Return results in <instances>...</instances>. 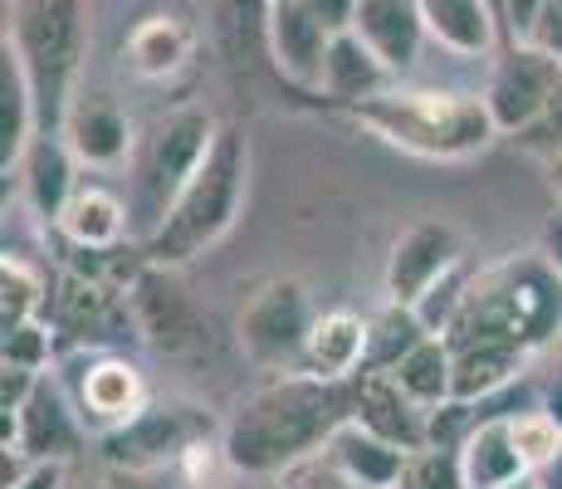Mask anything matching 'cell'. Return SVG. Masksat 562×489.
Wrapping results in <instances>:
<instances>
[{
	"instance_id": "obj_1",
	"label": "cell",
	"mask_w": 562,
	"mask_h": 489,
	"mask_svg": "<svg viewBox=\"0 0 562 489\" xmlns=\"http://www.w3.org/2000/svg\"><path fill=\"white\" fill-rule=\"evenodd\" d=\"M352 421V382L313 373H274L245 391L221 431V460L250 480H284Z\"/></svg>"
},
{
	"instance_id": "obj_2",
	"label": "cell",
	"mask_w": 562,
	"mask_h": 489,
	"mask_svg": "<svg viewBox=\"0 0 562 489\" xmlns=\"http://www.w3.org/2000/svg\"><path fill=\"white\" fill-rule=\"evenodd\" d=\"M553 338H562V275L538 249L480 269L464 293V309L446 329L450 347L514 343L528 353H543Z\"/></svg>"
},
{
	"instance_id": "obj_3",
	"label": "cell",
	"mask_w": 562,
	"mask_h": 489,
	"mask_svg": "<svg viewBox=\"0 0 562 489\" xmlns=\"http://www.w3.org/2000/svg\"><path fill=\"white\" fill-rule=\"evenodd\" d=\"M358 127L382 137L386 147L411 152L426 162H464L480 157L499 137L484 93H456V89H386L382 98H367L358 108H342Z\"/></svg>"
},
{
	"instance_id": "obj_4",
	"label": "cell",
	"mask_w": 562,
	"mask_h": 489,
	"mask_svg": "<svg viewBox=\"0 0 562 489\" xmlns=\"http://www.w3.org/2000/svg\"><path fill=\"white\" fill-rule=\"evenodd\" d=\"M245 191H250V143H245L240 127H221L196 177L171 201L167 221L143 241L147 265L181 269L191 259H201L211 245H221L225 231L240 221Z\"/></svg>"
},
{
	"instance_id": "obj_5",
	"label": "cell",
	"mask_w": 562,
	"mask_h": 489,
	"mask_svg": "<svg viewBox=\"0 0 562 489\" xmlns=\"http://www.w3.org/2000/svg\"><path fill=\"white\" fill-rule=\"evenodd\" d=\"M5 40L15 45L30 84H35L40 133H59L64 108L79 93L83 49H89L83 0H15L5 20Z\"/></svg>"
},
{
	"instance_id": "obj_6",
	"label": "cell",
	"mask_w": 562,
	"mask_h": 489,
	"mask_svg": "<svg viewBox=\"0 0 562 489\" xmlns=\"http://www.w3.org/2000/svg\"><path fill=\"white\" fill-rule=\"evenodd\" d=\"M221 137V123H215L205 108L187 103L171 108L167 118H157L153 133L137 143L133 152V191H127V211H133V241L143 245L147 235L167 221L171 201L181 196L196 167L205 162L211 143Z\"/></svg>"
},
{
	"instance_id": "obj_7",
	"label": "cell",
	"mask_w": 562,
	"mask_h": 489,
	"mask_svg": "<svg viewBox=\"0 0 562 489\" xmlns=\"http://www.w3.org/2000/svg\"><path fill=\"white\" fill-rule=\"evenodd\" d=\"M221 421L211 416V407L187 397H153L127 426H117L113 436L99 441V455L108 470L127 475H167L177 465H191L201 451L221 445Z\"/></svg>"
},
{
	"instance_id": "obj_8",
	"label": "cell",
	"mask_w": 562,
	"mask_h": 489,
	"mask_svg": "<svg viewBox=\"0 0 562 489\" xmlns=\"http://www.w3.org/2000/svg\"><path fill=\"white\" fill-rule=\"evenodd\" d=\"M313 293L294 275H269L235 309V343L265 373H304V347L313 333Z\"/></svg>"
},
{
	"instance_id": "obj_9",
	"label": "cell",
	"mask_w": 562,
	"mask_h": 489,
	"mask_svg": "<svg viewBox=\"0 0 562 489\" xmlns=\"http://www.w3.org/2000/svg\"><path fill=\"white\" fill-rule=\"evenodd\" d=\"M64 391H69L74 411H79L83 431L93 441L113 436L117 426L137 416L153 401L143 367L117 347H89V353H64Z\"/></svg>"
},
{
	"instance_id": "obj_10",
	"label": "cell",
	"mask_w": 562,
	"mask_h": 489,
	"mask_svg": "<svg viewBox=\"0 0 562 489\" xmlns=\"http://www.w3.org/2000/svg\"><path fill=\"white\" fill-rule=\"evenodd\" d=\"M133 303V323L137 338L153 347L167 363H196L215 347V323L211 313L191 299V289L177 279V269H157L147 265L143 279L127 293Z\"/></svg>"
},
{
	"instance_id": "obj_11",
	"label": "cell",
	"mask_w": 562,
	"mask_h": 489,
	"mask_svg": "<svg viewBox=\"0 0 562 489\" xmlns=\"http://www.w3.org/2000/svg\"><path fill=\"white\" fill-rule=\"evenodd\" d=\"M49 329H54V338H59V353H89V347H117L123 338H137L127 293L108 289L69 265L54 269Z\"/></svg>"
},
{
	"instance_id": "obj_12",
	"label": "cell",
	"mask_w": 562,
	"mask_h": 489,
	"mask_svg": "<svg viewBox=\"0 0 562 489\" xmlns=\"http://www.w3.org/2000/svg\"><path fill=\"white\" fill-rule=\"evenodd\" d=\"M562 79V59L543 45H509L494 59L490 84H484V108H490L499 137H518L538 123Z\"/></svg>"
},
{
	"instance_id": "obj_13",
	"label": "cell",
	"mask_w": 562,
	"mask_h": 489,
	"mask_svg": "<svg viewBox=\"0 0 562 489\" xmlns=\"http://www.w3.org/2000/svg\"><path fill=\"white\" fill-rule=\"evenodd\" d=\"M460 265H464V231L456 221L430 215V221L406 225V231L392 241V249H386L382 289H386L392 303L416 309V303L426 299L446 275H456Z\"/></svg>"
},
{
	"instance_id": "obj_14",
	"label": "cell",
	"mask_w": 562,
	"mask_h": 489,
	"mask_svg": "<svg viewBox=\"0 0 562 489\" xmlns=\"http://www.w3.org/2000/svg\"><path fill=\"white\" fill-rule=\"evenodd\" d=\"M59 137L74 147V157H79L83 167H123V162L137 152L133 118H127V108L103 89H79L69 98Z\"/></svg>"
},
{
	"instance_id": "obj_15",
	"label": "cell",
	"mask_w": 562,
	"mask_h": 489,
	"mask_svg": "<svg viewBox=\"0 0 562 489\" xmlns=\"http://www.w3.org/2000/svg\"><path fill=\"white\" fill-rule=\"evenodd\" d=\"M333 45V25L318 15L313 0H274L269 10V54H274V74L299 89H318L323 59Z\"/></svg>"
},
{
	"instance_id": "obj_16",
	"label": "cell",
	"mask_w": 562,
	"mask_h": 489,
	"mask_svg": "<svg viewBox=\"0 0 562 489\" xmlns=\"http://www.w3.org/2000/svg\"><path fill=\"white\" fill-rule=\"evenodd\" d=\"M352 421L372 436L402 445V451H426L430 445V411L406 397V387L392 373H358L352 377Z\"/></svg>"
},
{
	"instance_id": "obj_17",
	"label": "cell",
	"mask_w": 562,
	"mask_h": 489,
	"mask_svg": "<svg viewBox=\"0 0 562 489\" xmlns=\"http://www.w3.org/2000/svg\"><path fill=\"white\" fill-rule=\"evenodd\" d=\"M10 416L20 426V436H15L20 460H74L83 451V441H89V431H83L79 411H74L59 377H45L35 397L20 411H10Z\"/></svg>"
},
{
	"instance_id": "obj_18",
	"label": "cell",
	"mask_w": 562,
	"mask_h": 489,
	"mask_svg": "<svg viewBox=\"0 0 562 489\" xmlns=\"http://www.w3.org/2000/svg\"><path fill=\"white\" fill-rule=\"evenodd\" d=\"M352 35L402 79L406 69H416L430 30L420 15V0H358L352 5Z\"/></svg>"
},
{
	"instance_id": "obj_19",
	"label": "cell",
	"mask_w": 562,
	"mask_h": 489,
	"mask_svg": "<svg viewBox=\"0 0 562 489\" xmlns=\"http://www.w3.org/2000/svg\"><path fill=\"white\" fill-rule=\"evenodd\" d=\"M191 54H196V25L181 10H147L123 35V69H133L147 84L177 79Z\"/></svg>"
},
{
	"instance_id": "obj_20",
	"label": "cell",
	"mask_w": 562,
	"mask_h": 489,
	"mask_svg": "<svg viewBox=\"0 0 562 489\" xmlns=\"http://www.w3.org/2000/svg\"><path fill=\"white\" fill-rule=\"evenodd\" d=\"M79 167H83V162L74 157V147L64 143L59 133H40L35 143L25 147V157H20V167H15L20 171V191H25L30 211H35L49 231H54V221L64 215L69 196L83 187Z\"/></svg>"
},
{
	"instance_id": "obj_21",
	"label": "cell",
	"mask_w": 562,
	"mask_h": 489,
	"mask_svg": "<svg viewBox=\"0 0 562 489\" xmlns=\"http://www.w3.org/2000/svg\"><path fill=\"white\" fill-rule=\"evenodd\" d=\"M367 343H372V319L358 309H328L313 319L304 373L328 377V382H352L367 367Z\"/></svg>"
},
{
	"instance_id": "obj_22",
	"label": "cell",
	"mask_w": 562,
	"mask_h": 489,
	"mask_svg": "<svg viewBox=\"0 0 562 489\" xmlns=\"http://www.w3.org/2000/svg\"><path fill=\"white\" fill-rule=\"evenodd\" d=\"M54 235L79 249H113L133 241V211H127V201L117 191L99 187V181H83L69 196L64 215L54 221Z\"/></svg>"
},
{
	"instance_id": "obj_23",
	"label": "cell",
	"mask_w": 562,
	"mask_h": 489,
	"mask_svg": "<svg viewBox=\"0 0 562 489\" xmlns=\"http://www.w3.org/2000/svg\"><path fill=\"white\" fill-rule=\"evenodd\" d=\"M386 89H396V74L386 69V64L376 59L352 30L333 35L328 59H323L318 93L338 108H358V103H367V98H382Z\"/></svg>"
},
{
	"instance_id": "obj_24",
	"label": "cell",
	"mask_w": 562,
	"mask_h": 489,
	"mask_svg": "<svg viewBox=\"0 0 562 489\" xmlns=\"http://www.w3.org/2000/svg\"><path fill=\"white\" fill-rule=\"evenodd\" d=\"M420 15L430 40L460 59H480L504 40V15L494 0H420Z\"/></svg>"
},
{
	"instance_id": "obj_25",
	"label": "cell",
	"mask_w": 562,
	"mask_h": 489,
	"mask_svg": "<svg viewBox=\"0 0 562 489\" xmlns=\"http://www.w3.org/2000/svg\"><path fill=\"white\" fill-rule=\"evenodd\" d=\"M40 137V103L15 45L0 35V171H15L25 147Z\"/></svg>"
},
{
	"instance_id": "obj_26",
	"label": "cell",
	"mask_w": 562,
	"mask_h": 489,
	"mask_svg": "<svg viewBox=\"0 0 562 489\" xmlns=\"http://www.w3.org/2000/svg\"><path fill=\"white\" fill-rule=\"evenodd\" d=\"M456 353V401H490L518 387L533 367V353L514 343H464Z\"/></svg>"
},
{
	"instance_id": "obj_27",
	"label": "cell",
	"mask_w": 562,
	"mask_h": 489,
	"mask_svg": "<svg viewBox=\"0 0 562 489\" xmlns=\"http://www.w3.org/2000/svg\"><path fill=\"white\" fill-rule=\"evenodd\" d=\"M460 465H464L470 489H499L509 480L533 475L514 445V416H480L474 421V431L460 445Z\"/></svg>"
},
{
	"instance_id": "obj_28",
	"label": "cell",
	"mask_w": 562,
	"mask_h": 489,
	"mask_svg": "<svg viewBox=\"0 0 562 489\" xmlns=\"http://www.w3.org/2000/svg\"><path fill=\"white\" fill-rule=\"evenodd\" d=\"M323 455H328V460L338 465L352 485H362V489H396V485H402L406 460H411L402 445L372 436V431L358 426V421H348V426L328 441V451H323Z\"/></svg>"
},
{
	"instance_id": "obj_29",
	"label": "cell",
	"mask_w": 562,
	"mask_h": 489,
	"mask_svg": "<svg viewBox=\"0 0 562 489\" xmlns=\"http://www.w3.org/2000/svg\"><path fill=\"white\" fill-rule=\"evenodd\" d=\"M269 10L274 0H215V45L231 69H274L269 54Z\"/></svg>"
},
{
	"instance_id": "obj_30",
	"label": "cell",
	"mask_w": 562,
	"mask_h": 489,
	"mask_svg": "<svg viewBox=\"0 0 562 489\" xmlns=\"http://www.w3.org/2000/svg\"><path fill=\"white\" fill-rule=\"evenodd\" d=\"M392 377L406 387V397L420 401L426 411L456 401V353H450V343L436 338V333H430L426 343L411 347L402 363L392 367Z\"/></svg>"
},
{
	"instance_id": "obj_31",
	"label": "cell",
	"mask_w": 562,
	"mask_h": 489,
	"mask_svg": "<svg viewBox=\"0 0 562 489\" xmlns=\"http://www.w3.org/2000/svg\"><path fill=\"white\" fill-rule=\"evenodd\" d=\"M49 289H54V279L35 259L5 249V259H0V333L35 323L49 309Z\"/></svg>"
},
{
	"instance_id": "obj_32",
	"label": "cell",
	"mask_w": 562,
	"mask_h": 489,
	"mask_svg": "<svg viewBox=\"0 0 562 489\" xmlns=\"http://www.w3.org/2000/svg\"><path fill=\"white\" fill-rule=\"evenodd\" d=\"M367 319H372V343H367V367H372V373H392L411 347L430 338V329L416 319V309H406V303L386 299L382 309L367 313ZM367 367H362V373H367Z\"/></svg>"
},
{
	"instance_id": "obj_33",
	"label": "cell",
	"mask_w": 562,
	"mask_h": 489,
	"mask_svg": "<svg viewBox=\"0 0 562 489\" xmlns=\"http://www.w3.org/2000/svg\"><path fill=\"white\" fill-rule=\"evenodd\" d=\"M396 489H470L464 480L460 451H446V445H426V451H411L402 485Z\"/></svg>"
},
{
	"instance_id": "obj_34",
	"label": "cell",
	"mask_w": 562,
	"mask_h": 489,
	"mask_svg": "<svg viewBox=\"0 0 562 489\" xmlns=\"http://www.w3.org/2000/svg\"><path fill=\"white\" fill-rule=\"evenodd\" d=\"M514 445H518V455H524L528 470L543 475L548 465H553L558 445H562V426L548 416V411H538V407L514 411Z\"/></svg>"
},
{
	"instance_id": "obj_35",
	"label": "cell",
	"mask_w": 562,
	"mask_h": 489,
	"mask_svg": "<svg viewBox=\"0 0 562 489\" xmlns=\"http://www.w3.org/2000/svg\"><path fill=\"white\" fill-rule=\"evenodd\" d=\"M470 285H474V269H470V259H464L456 275H446L436 289L426 293V299L416 303V319L426 323L436 338H446V329L456 323V313L464 309V293H470Z\"/></svg>"
},
{
	"instance_id": "obj_36",
	"label": "cell",
	"mask_w": 562,
	"mask_h": 489,
	"mask_svg": "<svg viewBox=\"0 0 562 489\" xmlns=\"http://www.w3.org/2000/svg\"><path fill=\"white\" fill-rule=\"evenodd\" d=\"M54 353H59V338L45 323H25V329H10L0 333V363H15V367H30V373H49Z\"/></svg>"
},
{
	"instance_id": "obj_37",
	"label": "cell",
	"mask_w": 562,
	"mask_h": 489,
	"mask_svg": "<svg viewBox=\"0 0 562 489\" xmlns=\"http://www.w3.org/2000/svg\"><path fill=\"white\" fill-rule=\"evenodd\" d=\"M514 143L524 147L528 157H543V162H558V157H562V79H558L553 98H548V108L538 113V123L524 127Z\"/></svg>"
},
{
	"instance_id": "obj_38",
	"label": "cell",
	"mask_w": 562,
	"mask_h": 489,
	"mask_svg": "<svg viewBox=\"0 0 562 489\" xmlns=\"http://www.w3.org/2000/svg\"><path fill=\"white\" fill-rule=\"evenodd\" d=\"M548 5H553V0H499L504 40H509V45H533L548 20Z\"/></svg>"
},
{
	"instance_id": "obj_39",
	"label": "cell",
	"mask_w": 562,
	"mask_h": 489,
	"mask_svg": "<svg viewBox=\"0 0 562 489\" xmlns=\"http://www.w3.org/2000/svg\"><path fill=\"white\" fill-rule=\"evenodd\" d=\"M284 489H362V485H352L328 455H313V460L284 475Z\"/></svg>"
},
{
	"instance_id": "obj_40",
	"label": "cell",
	"mask_w": 562,
	"mask_h": 489,
	"mask_svg": "<svg viewBox=\"0 0 562 489\" xmlns=\"http://www.w3.org/2000/svg\"><path fill=\"white\" fill-rule=\"evenodd\" d=\"M40 382H45V373H30V367L0 363V411H20L40 391Z\"/></svg>"
},
{
	"instance_id": "obj_41",
	"label": "cell",
	"mask_w": 562,
	"mask_h": 489,
	"mask_svg": "<svg viewBox=\"0 0 562 489\" xmlns=\"http://www.w3.org/2000/svg\"><path fill=\"white\" fill-rule=\"evenodd\" d=\"M5 489H69V460H25Z\"/></svg>"
},
{
	"instance_id": "obj_42",
	"label": "cell",
	"mask_w": 562,
	"mask_h": 489,
	"mask_svg": "<svg viewBox=\"0 0 562 489\" xmlns=\"http://www.w3.org/2000/svg\"><path fill=\"white\" fill-rule=\"evenodd\" d=\"M83 489H171V485H167V475H127V470H108L103 465L99 480Z\"/></svg>"
},
{
	"instance_id": "obj_43",
	"label": "cell",
	"mask_w": 562,
	"mask_h": 489,
	"mask_svg": "<svg viewBox=\"0 0 562 489\" xmlns=\"http://www.w3.org/2000/svg\"><path fill=\"white\" fill-rule=\"evenodd\" d=\"M538 411H548L562 426V363L548 367V377H538Z\"/></svg>"
},
{
	"instance_id": "obj_44",
	"label": "cell",
	"mask_w": 562,
	"mask_h": 489,
	"mask_svg": "<svg viewBox=\"0 0 562 489\" xmlns=\"http://www.w3.org/2000/svg\"><path fill=\"white\" fill-rule=\"evenodd\" d=\"M538 255H543L548 265H553L558 275H562V205L543 221V235H538Z\"/></svg>"
},
{
	"instance_id": "obj_45",
	"label": "cell",
	"mask_w": 562,
	"mask_h": 489,
	"mask_svg": "<svg viewBox=\"0 0 562 489\" xmlns=\"http://www.w3.org/2000/svg\"><path fill=\"white\" fill-rule=\"evenodd\" d=\"M558 40H562V0H553V5H548V20H543V30H538V40H533V45L553 49Z\"/></svg>"
},
{
	"instance_id": "obj_46",
	"label": "cell",
	"mask_w": 562,
	"mask_h": 489,
	"mask_svg": "<svg viewBox=\"0 0 562 489\" xmlns=\"http://www.w3.org/2000/svg\"><path fill=\"white\" fill-rule=\"evenodd\" d=\"M543 485H548V489H562V445H558L553 465H548V470H543Z\"/></svg>"
},
{
	"instance_id": "obj_47",
	"label": "cell",
	"mask_w": 562,
	"mask_h": 489,
	"mask_svg": "<svg viewBox=\"0 0 562 489\" xmlns=\"http://www.w3.org/2000/svg\"><path fill=\"white\" fill-rule=\"evenodd\" d=\"M499 489H548V485H543V475H524V480H509Z\"/></svg>"
},
{
	"instance_id": "obj_48",
	"label": "cell",
	"mask_w": 562,
	"mask_h": 489,
	"mask_svg": "<svg viewBox=\"0 0 562 489\" xmlns=\"http://www.w3.org/2000/svg\"><path fill=\"white\" fill-rule=\"evenodd\" d=\"M548 181H553V191H558V201H562V157L548 162Z\"/></svg>"
},
{
	"instance_id": "obj_49",
	"label": "cell",
	"mask_w": 562,
	"mask_h": 489,
	"mask_svg": "<svg viewBox=\"0 0 562 489\" xmlns=\"http://www.w3.org/2000/svg\"><path fill=\"white\" fill-rule=\"evenodd\" d=\"M553 54H558V59H562V40H558V45H553Z\"/></svg>"
},
{
	"instance_id": "obj_50",
	"label": "cell",
	"mask_w": 562,
	"mask_h": 489,
	"mask_svg": "<svg viewBox=\"0 0 562 489\" xmlns=\"http://www.w3.org/2000/svg\"><path fill=\"white\" fill-rule=\"evenodd\" d=\"M494 5H499V0H494Z\"/></svg>"
}]
</instances>
